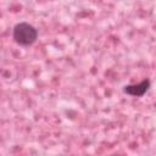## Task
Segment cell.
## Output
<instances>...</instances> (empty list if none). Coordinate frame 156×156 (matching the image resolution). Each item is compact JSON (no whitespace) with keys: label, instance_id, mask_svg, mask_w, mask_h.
I'll list each match as a JSON object with an SVG mask.
<instances>
[{"label":"cell","instance_id":"1","mask_svg":"<svg viewBox=\"0 0 156 156\" xmlns=\"http://www.w3.org/2000/svg\"><path fill=\"white\" fill-rule=\"evenodd\" d=\"M39 37L38 29L30 24L29 22H18L13 26L12 29V39L20 46H30L33 45Z\"/></svg>","mask_w":156,"mask_h":156},{"label":"cell","instance_id":"2","mask_svg":"<svg viewBox=\"0 0 156 156\" xmlns=\"http://www.w3.org/2000/svg\"><path fill=\"white\" fill-rule=\"evenodd\" d=\"M151 85V80L149 78H144L141 82L135 83V84H127L123 87V93L133 96V98H143L147 90L150 89Z\"/></svg>","mask_w":156,"mask_h":156},{"label":"cell","instance_id":"3","mask_svg":"<svg viewBox=\"0 0 156 156\" xmlns=\"http://www.w3.org/2000/svg\"><path fill=\"white\" fill-rule=\"evenodd\" d=\"M110 156H122V155H119V154H112V155H110Z\"/></svg>","mask_w":156,"mask_h":156}]
</instances>
